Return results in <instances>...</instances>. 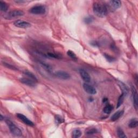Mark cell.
Segmentation results:
<instances>
[{"instance_id": "25", "label": "cell", "mask_w": 138, "mask_h": 138, "mask_svg": "<svg viewBox=\"0 0 138 138\" xmlns=\"http://www.w3.org/2000/svg\"><path fill=\"white\" fill-rule=\"evenodd\" d=\"M104 57L106 59V60L107 61L109 62H113V61H115V59L112 57V56L109 55L108 54H106V53H104Z\"/></svg>"}, {"instance_id": "12", "label": "cell", "mask_w": 138, "mask_h": 138, "mask_svg": "<svg viewBox=\"0 0 138 138\" xmlns=\"http://www.w3.org/2000/svg\"><path fill=\"white\" fill-rule=\"evenodd\" d=\"M123 113H124V111H123V110L118 111L112 115V117L111 118V120L112 121V122H115V121H117L119 119L120 117H122Z\"/></svg>"}, {"instance_id": "1", "label": "cell", "mask_w": 138, "mask_h": 138, "mask_svg": "<svg viewBox=\"0 0 138 138\" xmlns=\"http://www.w3.org/2000/svg\"><path fill=\"white\" fill-rule=\"evenodd\" d=\"M93 10L98 17L103 18L105 17L108 13V9L106 5L101 2H94L93 5Z\"/></svg>"}, {"instance_id": "30", "label": "cell", "mask_w": 138, "mask_h": 138, "mask_svg": "<svg viewBox=\"0 0 138 138\" xmlns=\"http://www.w3.org/2000/svg\"><path fill=\"white\" fill-rule=\"evenodd\" d=\"M91 44L92 45V46H98V43H97V42H95V41H93V42H91Z\"/></svg>"}, {"instance_id": "2", "label": "cell", "mask_w": 138, "mask_h": 138, "mask_svg": "<svg viewBox=\"0 0 138 138\" xmlns=\"http://www.w3.org/2000/svg\"><path fill=\"white\" fill-rule=\"evenodd\" d=\"M5 123H6L10 132L13 135L17 137H20L22 136V132L21 129L18 127H17L15 123H13L12 121L9 119H6L5 120Z\"/></svg>"}, {"instance_id": "21", "label": "cell", "mask_w": 138, "mask_h": 138, "mask_svg": "<svg viewBox=\"0 0 138 138\" xmlns=\"http://www.w3.org/2000/svg\"><path fill=\"white\" fill-rule=\"evenodd\" d=\"M81 132L79 129H75L72 132V138H78L80 137L81 136Z\"/></svg>"}, {"instance_id": "4", "label": "cell", "mask_w": 138, "mask_h": 138, "mask_svg": "<svg viewBox=\"0 0 138 138\" xmlns=\"http://www.w3.org/2000/svg\"><path fill=\"white\" fill-rule=\"evenodd\" d=\"M29 12L31 14H35V15H42L46 12V8L44 5H38L32 7L29 10Z\"/></svg>"}, {"instance_id": "16", "label": "cell", "mask_w": 138, "mask_h": 138, "mask_svg": "<svg viewBox=\"0 0 138 138\" xmlns=\"http://www.w3.org/2000/svg\"><path fill=\"white\" fill-rule=\"evenodd\" d=\"M113 106L111 105V104H107L105 107L104 108L103 111L106 114H109L113 110Z\"/></svg>"}, {"instance_id": "24", "label": "cell", "mask_w": 138, "mask_h": 138, "mask_svg": "<svg viewBox=\"0 0 138 138\" xmlns=\"http://www.w3.org/2000/svg\"><path fill=\"white\" fill-rule=\"evenodd\" d=\"M47 57H50V58H56V59H61V56L60 55L56 54L54 53H47Z\"/></svg>"}, {"instance_id": "3", "label": "cell", "mask_w": 138, "mask_h": 138, "mask_svg": "<svg viewBox=\"0 0 138 138\" xmlns=\"http://www.w3.org/2000/svg\"><path fill=\"white\" fill-rule=\"evenodd\" d=\"M24 14V13L23 11L19 10H14L10 11V12L8 13L7 14H5L4 17L5 19H12L17 17L23 16Z\"/></svg>"}, {"instance_id": "7", "label": "cell", "mask_w": 138, "mask_h": 138, "mask_svg": "<svg viewBox=\"0 0 138 138\" xmlns=\"http://www.w3.org/2000/svg\"><path fill=\"white\" fill-rule=\"evenodd\" d=\"M14 25L15 27L19 28H28L31 27V24L29 22L23 20H20V19L14 22Z\"/></svg>"}, {"instance_id": "23", "label": "cell", "mask_w": 138, "mask_h": 138, "mask_svg": "<svg viewBox=\"0 0 138 138\" xmlns=\"http://www.w3.org/2000/svg\"><path fill=\"white\" fill-rule=\"evenodd\" d=\"M40 64L41 66L43 67L45 70H46L47 71L50 72L52 71V67L50 66L49 64H47L46 63H45L44 62H40Z\"/></svg>"}, {"instance_id": "19", "label": "cell", "mask_w": 138, "mask_h": 138, "mask_svg": "<svg viewBox=\"0 0 138 138\" xmlns=\"http://www.w3.org/2000/svg\"><path fill=\"white\" fill-rule=\"evenodd\" d=\"M24 74L25 75H26L27 77H29V78L30 79H31L33 80L34 81H36V82H37V78H36V76L33 75V74H32L31 72H29V71H25L24 72Z\"/></svg>"}, {"instance_id": "5", "label": "cell", "mask_w": 138, "mask_h": 138, "mask_svg": "<svg viewBox=\"0 0 138 138\" xmlns=\"http://www.w3.org/2000/svg\"><path fill=\"white\" fill-rule=\"evenodd\" d=\"M131 91L132 94V99H133V105L135 108L136 109L138 107V93L136 89L135 88L134 86H131Z\"/></svg>"}, {"instance_id": "17", "label": "cell", "mask_w": 138, "mask_h": 138, "mask_svg": "<svg viewBox=\"0 0 138 138\" xmlns=\"http://www.w3.org/2000/svg\"><path fill=\"white\" fill-rule=\"evenodd\" d=\"M126 96V95L125 94H123L122 93V95H120L119 97V99H118V103H117V108H119L120 106H121V105H122L123 101H124V99H125V97Z\"/></svg>"}, {"instance_id": "14", "label": "cell", "mask_w": 138, "mask_h": 138, "mask_svg": "<svg viewBox=\"0 0 138 138\" xmlns=\"http://www.w3.org/2000/svg\"><path fill=\"white\" fill-rule=\"evenodd\" d=\"M118 84H119V86L121 90H122L123 93L125 94V95L127 94L128 92V91H129V89L128 88V87L124 83H123V82H122V81H119V82L118 83Z\"/></svg>"}, {"instance_id": "6", "label": "cell", "mask_w": 138, "mask_h": 138, "mask_svg": "<svg viewBox=\"0 0 138 138\" xmlns=\"http://www.w3.org/2000/svg\"><path fill=\"white\" fill-rule=\"evenodd\" d=\"M16 116L19 120H21L22 122L24 123L25 124L27 125L28 126H33L35 125L34 123H33L32 121H31L30 119H28L25 115H24L23 114L17 113L16 114Z\"/></svg>"}, {"instance_id": "28", "label": "cell", "mask_w": 138, "mask_h": 138, "mask_svg": "<svg viewBox=\"0 0 138 138\" xmlns=\"http://www.w3.org/2000/svg\"><path fill=\"white\" fill-rule=\"evenodd\" d=\"M93 21V18L91 16H88L84 18V22H85L86 24H90Z\"/></svg>"}, {"instance_id": "20", "label": "cell", "mask_w": 138, "mask_h": 138, "mask_svg": "<svg viewBox=\"0 0 138 138\" xmlns=\"http://www.w3.org/2000/svg\"><path fill=\"white\" fill-rule=\"evenodd\" d=\"M67 55L69 57L72 58L73 60L74 61H77L78 60V58L77 57V56L75 54V53L72 51L71 50H68L67 52Z\"/></svg>"}, {"instance_id": "11", "label": "cell", "mask_w": 138, "mask_h": 138, "mask_svg": "<svg viewBox=\"0 0 138 138\" xmlns=\"http://www.w3.org/2000/svg\"><path fill=\"white\" fill-rule=\"evenodd\" d=\"M79 74L81 78L83 79V80L85 81V82L88 83L91 81V77H90V75L88 74V72L85 71V70L80 69L79 70Z\"/></svg>"}, {"instance_id": "29", "label": "cell", "mask_w": 138, "mask_h": 138, "mask_svg": "<svg viewBox=\"0 0 138 138\" xmlns=\"http://www.w3.org/2000/svg\"><path fill=\"white\" fill-rule=\"evenodd\" d=\"M3 65L5 66V67H8V68H9L10 69H12V70H17V69L16 67H15L14 66H13V65H11V64H8V63H5L4 62L3 63Z\"/></svg>"}, {"instance_id": "9", "label": "cell", "mask_w": 138, "mask_h": 138, "mask_svg": "<svg viewBox=\"0 0 138 138\" xmlns=\"http://www.w3.org/2000/svg\"><path fill=\"white\" fill-rule=\"evenodd\" d=\"M19 81L22 84L29 86L30 87H35L36 85V81L28 78H22L19 79Z\"/></svg>"}, {"instance_id": "18", "label": "cell", "mask_w": 138, "mask_h": 138, "mask_svg": "<svg viewBox=\"0 0 138 138\" xmlns=\"http://www.w3.org/2000/svg\"><path fill=\"white\" fill-rule=\"evenodd\" d=\"M0 9L3 12H7L8 9V6L6 3H5L2 1H0Z\"/></svg>"}, {"instance_id": "26", "label": "cell", "mask_w": 138, "mask_h": 138, "mask_svg": "<svg viewBox=\"0 0 138 138\" xmlns=\"http://www.w3.org/2000/svg\"><path fill=\"white\" fill-rule=\"evenodd\" d=\"M55 120L56 122L57 123H61L64 122L63 118L59 115H57L55 116Z\"/></svg>"}, {"instance_id": "10", "label": "cell", "mask_w": 138, "mask_h": 138, "mask_svg": "<svg viewBox=\"0 0 138 138\" xmlns=\"http://www.w3.org/2000/svg\"><path fill=\"white\" fill-rule=\"evenodd\" d=\"M83 89L85 92L90 94H95L97 93V91L93 86L86 83L83 84Z\"/></svg>"}, {"instance_id": "15", "label": "cell", "mask_w": 138, "mask_h": 138, "mask_svg": "<svg viewBox=\"0 0 138 138\" xmlns=\"http://www.w3.org/2000/svg\"><path fill=\"white\" fill-rule=\"evenodd\" d=\"M128 127L129 128H136L138 125V120L137 118H134V119H131L128 123Z\"/></svg>"}, {"instance_id": "22", "label": "cell", "mask_w": 138, "mask_h": 138, "mask_svg": "<svg viewBox=\"0 0 138 138\" xmlns=\"http://www.w3.org/2000/svg\"><path fill=\"white\" fill-rule=\"evenodd\" d=\"M117 135L118 137L120 138H125L127 137L124 133V132L123 131L122 128L119 127L117 129Z\"/></svg>"}, {"instance_id": "27", "label": "cell", "mask_w": 138, "mask_h": 138, "mask_svg": "<svg viewBox=\"0 0 138 138\" xmlns=\"http://www.w3.org/2000/svg\"><path fill=\"white\" fill-rule=\"evenodd\" d=\"M98 132V131L97 129L95 128H91L90 129H88L86 131V134L88 135H92L97 133Z\"/></svg>"}, {"instance_id": "13", "label": "cell", "mask_w": 138, "mask_h": 138, "mask_svg": "<svg viewBox=\"0 0 138 138\" xmlns=\"http://www.w3.org/2000/svg\"><path fill=\"white\" fill-rule=\"evenodd\" d=\"M109 3L111 7L114 8V9H117L118 8H119L121 5H122V2L120 1H118V0H115V1H109Z\"/></svg>"}, {"instance_id": "8", "label": "cell", "mask_w": 138, "mask_h": 138, "mask_svg": "<svg viewBox=\"0 0 138 138\" xmlns=\"http://www.w3.org/2000/svg\"><path fill=\"white\" fill-rule=\"evenodd\" d=\"M55 75L57 77L63 80L69 79H70V77H71V76H70L69 73H67L66 71H61V70L56 71Z\"/></svg>"}]
</instances>
